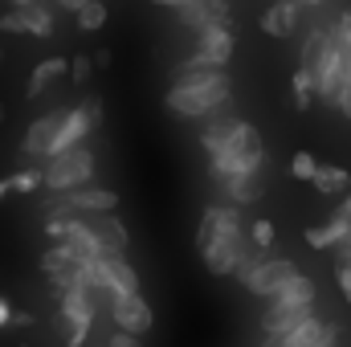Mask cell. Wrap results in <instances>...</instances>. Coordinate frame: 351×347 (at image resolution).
Here are the masks:
<instances>
[{
	"label": "cell",
	"mask_w": 351,
	"mask_h": 347,
	"mask_svg": "<svg viewBox=\"0 0 351 347\" xmlns=\"http://www.w3.org/2000/svg\"><path fill=\"white\" fill-rule=\"evenodd\" d=\"M196 250L204 254L208 274H217V278L233 274L241 254L250 250V233L241 225V213L233 204H208L200 217V229H196Z\"/></svg>",
	"instance_id": "6da1fadb"
},
{
	"label": "cell",
	"mask_w": 351,
	"mask_h": 347,
	"mask_svg": "<svg viewBox=\"0 0 351 347\" xmlns=\"http://www.w3.org/2000/svg\"><path fill=\"white\" fill-rule=\"evenodd\" d=\"M164 102L180 119H204L229 102V78L225 70H176V82L164 94Z\"/></svg>",
	"instance_id": "7a4b0ae2"
},
{
	"label": "cell",
	"mask_w": 351,
	"mask_h": 347,
	"mask_svg": "<svg viewBox=\"0 0 351 347\" xmlns=\"http://www.w3.org/2000/svg\"><path fill=\"white\" fill-rule=\"evenodd\" d=\"M306 319H315V282H311L306 274H294V278L269 298V311L262 315V331L274 335V331H282V327H290V323H306Z\"/></svg>",
	"instance_id": "3957f363"
},
{
	"label": "cell",
	"mask_w": 351,
	"mask_h": 347,
	"mask_svg": "<svg viewBox=\"0 0 351 347\" xmlns=\"http://www.w3.org/2000/svg\"><path fill=\"white\" fill-rule=\"evenodd\" d=\"M90 176H94V152L82 143V147H70V152L53 156V160L41 168V184L66 196V192H74V188H86Z\"/></svg>",
	"instance_id": "277c9868"
},
{
	"label": "cell",
	"mask_w": 351,
	"mask_h": 347,
	"mask_svg": "<svg viewBox=\"0 0 351 347\" xmlns=\"http://www.w3.org/2000/svg\"><path fill=\"white\" fill-rule=\"evenodd\" d=\"M229 58H233V33L229 29H204V33H196L192 58H184L176 70H225Z\"/></svg>",
	"instance_id": "5b68a950"
},
{
	"label": "cell",
	"mask_w": 351,
	"mask_h": 347,
	"mask_svg": "<svg viewBox=\"0 0 351 347\" xmlns=\"http://www.w3.org/2000/svg\"><path fill=\"white\" fill-rule=\"evenodd\" d=\"M335 339H339V327L335 323H323L315 315L306 323H290V327L265 335V347H335Z\"/></svg>",
	"instance_id": "8992f818"
},
{
	"label": "cell",
	"mask_w": 351,
	"mask_h": 347,
	"mask_svg": "<svg viewBox=\"0 0 351 347\" xmlns=\"http://www.w3.org/2000/svg\"><path fill=\"white\" fill-rule=\"evenodd\" d=\"M62 319H66V331H70V344L66 347H82L94 327V294L74 286V290H62Z\"/></svg>",
	"instance_id": "52a82bcc"
},
{
	"label": "cell",
	"mask_w": 351,
	"mask_h": 347,
	"mask_svg": "<svg viewBox=\"0 0 351 347\" xmlns=\"http://www.w3.org/2000/svg\"><path fill=\"white\" fill-rule=\"evenodd\" d=\"M110 319H114V327H119V331H127V335H135V339H143V335L152 331V323H156L152 307H147L139 294L110 298Z\"/></svg>",
	"instance_id": "ba28073f"
},
{
	"label": "cell",
	"mask_w": 351,
	"mask_h": 347,
	"mask_svg": "<svg viewBox=\"0 0 351 347\" xmlns=\"http://www.w3.org/2000/svg\"><path fill=\"white\" fill-rule=\"evenodd\" d=\"M62 119H66V110H49V115L33 119V127L25 131L21 152H25L29 160H49V156H53V143H58V131H62Z\"/></svg>",
	"instance_id": "9c48e42d"
},
{
	"label": "cell",
	"mask_w": 351,
	"mask_h": 347,
	"mask_svg": "<svg viewBox=\"0 0 351 347\" xmlns=\"http://www.w3.org/2000/svg\"><path fill=\"white\" fill-rule=\"evenodd\" d=\"M176 21L192 33H204V29H229V4L225 0H192L184 8H176Z\"/></svg>",
	"instance_id": "30bf717a"
},
{
	"label": "cell",
	"mask_w": 351,
	"mask_h": 347,
	"mask_svg": "<svg viewBox=\"0 0 351 347\" xmlns=\"http://www.w3.org/2000/svg\"><path fill=\"white\" fill-rule=\"evenodd\" d=\"M66 213H74V217H98V213H114L119 208V192H110V188H74V192H66L62 200H58Z\"/></svg>",
	"instance_id": "8fae6325"
},
{
	"label": "cell",
	"mask_w": 351,
	"mask_h": 347,
	"mask_svg": "<svg viewBox=\"0 0 351 347\" xmlns=\"http://www.w3.org/2000/svg\"><path fill=\"white\" fill-rule=\"evenodd\" d=\"M294 274H298V270H294L290 258H262V265L254 270V278L245 282V290H250V294H262V298H274Z\"/></svg>",
	"instance_id": "7c38bea8"
},
{
	"label": "cell",
	"mask_w": 351,
	"mask_h": 347,
	"mask_svg": "<svg viewBox=\"0 0 351 347\" xmlns=\"http://www.w3.org/2000/svg\"><path fill=\"white\" fill-rule=\"evenodd\" d=\"M262 160H265V152H217V156H208V172H213L217 184L233 180V176H258L262 172Z\"/></svg>",
	"instance_id": "4fadbf2b"
},
{
	"label": "cell",
	"mask_w": 351,
	"mask_h": 347,
	"mask_svg": "<svg viewBox=\"0 0 351 347\" xmlns=\"http://www.w3.org/2000/svg\"><path fill=\"white\" fill-rule=\"evenodd\" d=\"M41 270H45V278H49L58 290H74V286H82V282H78V270H82V265L70 258L66 246L45 250V254H41Z\"/></svg>",
	"instance_id": "5bb4252c"
},
{
	"label": "cell",
	"mask_w": 351,
	"mask_h": 347,
	"mask_svg": "<svg viewBox=\"0 0 351 347\" xmlns=\"http://www.w3.org/2000/svg\"><path fill=\"white\" fill-rule=\"evenodd\" d=\"M82 221L94 233V241L102 246V254H123L127 250V225L114 213H98V217H82Z\"/></svg>",
	"instance_id": "9a60e30c"
},
{
	"label": "cell",
	"mask_w": 351,
	"mask_h": 347,
	"mask_svg": "<svg viewBox=\"0 0 351 347\" xmlns=\"http://www.w3.org/2000/svg\"><path fill=\"white\" fill-rule=\"evenodd\" d=\"M298 29V4L294 0H278L262 12V33L269 37H290Z\"/></svg>",
	"instance_id": "2e32d148"
},
{
	"label": "cell",
	"mask_w": 351,
	"mask_h": 347,
	"mask_svg": "<svg viewBox=\"0 0 351 347\" xmlns=\"http://www.w3.org/2000/svg\"><path fill=\"white\" fill-rule=\"evenodd\" d=\"M348 233H351V221H343V217L335 213L327 225H311V229H306V246H311V250H335V246L348 241Z\"/></svg>",
	"instance_id": "e0dca14e"
},
{
	"label": "cell",
	"mask_w": 351,
	"mask_h": 347,
	"mask_svg": "<svg viewBox=\"0 0 351 347\" xmlns=\"http://www.w3.org/2000/svg\"><path fill=\"white\" fill-rule=\"evenodd\" d=\"M62 74H70V62H66V58H45V62L29 74V90H25V94H29V98H37L45 86H53Z\"/></svg>",
	"instance_id": "ac0fdd59"
},
{
	"label": "cell",
	"mask_w": 351,
	"mask_h": 347,
	"mask_svg": "<svg viewBox=\"0 0 351 347\" xmlns=\"http://www.w3.org/2000/svg\"><path fill=\"white\" fill-rule=\"evenodd\" d=\"M221 188H225V196L233 200V208L262 200V180H258V176H233V180H221Z\"/></svg>",
	"instance_id": "d6986e66"
},
{
	"label": "cell",
	"mask_w": 351,
	"mask_h": 347,
	"mask_svg": "<svg viewBox=\"0 0 351 347\" xmlns=\"http://www.w3.org/2000/svg\"><path fill=\"white\" fill-rule=\"evenodd\" d=\"M233 127H237V119H208V123H204V131H200V147H204L208 156H217V152L229 143Z\"/></svg>",
	"instance_id": "ffe728a7"
},
{
	"label": "cell",
	"mask_w": 351,
	"mask_h": 347,
	"mask_svg": "<svg viewBox=\"0 0 351 347\" xmlns=\"http://www.w3.org/2000/svg\"><path fill=\"white\" fill-rule=\"evenodd\" d=\"M323 196H339V192H348L351 188V176L343 172V168H335V164H319V172H315V180H311Z\"/></svg>",
	"instance_id": "44dd1931"
},
{
	"label": "cell",
	"mask_w": 351,
	"mask_h": 347,
	"mask_svg": "<svg viewBox=\"0 0 351 347\" xmlns=\"http://www.w3.org/2000/svg\"><path fill=\"white\" fill-rule=\"evenodd\" d=\"M21 12H25V33H33V37H49V33H53V12H49L45 4L33 0V4H25Z\"/></svg>",
	"instance_id": "7402d4cb"
},
{
	"label": "cell",
	"mask_w": 351,
	"mask_h": 347,
	"mask_svg": "<svg viewBox=\"0 0 351 347\" xmlns=\"http://www.w3.org/2000/svg\"><path fill=\"white\" fill-rule=\"evenodd\" d=\"M290 94H294V106L298 110H311V102H315V82H311V70H294V78H290Z\"/></svg>",
	"instance_id": "603a6c76"
},
{
	"label": "cell",
	"mask_w": 351,
	"mask_h": 347,
	"mask_svg": "<svg viewBox=\"0 0 351 347\" xmlns=\"http://www.w3.org/2000/svg\"><path fill=\"white\" fill-rule=\"evenodd\" d=\"M102 25H106V4H102V0H90L86 8L78 12V29H82V33H98Z\"/></svg>",
	"instance_id": "cb8c5ba5"
},
{
	"label": "cell",
	"mask_w": 351,
	"mask_h": 347,
	"mask_svg": "<svg viewBox=\"0 0 351 347\" xmlns=\"http://www.w3.org/2000/svg\"><path fill=\"white\" fill-rule=\"evenodd\" d=\"M250 246H254V250H269V246H274V221L258 217V221L250 225Z\"/></svg>",
	"instance_id": "d4e9b609"
},
{
	"label": "cell",
	"mask_w": 351,
	"mask_h": 347,
	"mask_svg": "<svg viewBox=\"0 0 351 347\" xmlns=\"http://www.w3.org/2000/svg\"><path fill=\"white\" fill-rule=\"evenodd\" d=\"M315 172H319V160H315L311 152H298V156L290 160V176H294V180H315Z\"/></svg>",
	"instance_id": "484cf974"
},
{
	"label": "cell",
	"mask_w": 351,
	"mask_h": 347,
	"mask_svg": "<svg viewBox=\"0 0 351 347\" xmlns=\"http://www.w3.org/2000/svg\"><path fill=\"white\" fill-rule=\"evenodd\" d=\"M8 184H12V192H37L41 188V168H25V172L8 176Z\"/></svg>",
	"instance_id": "4316f807"
},
{
	"label": "cell",
	"mask_w": 351,
	"mask_h": 347,
	"mask_svg": "<svg viewBox=\"0 0 351 347\" xmlns=\"http://www.w3.org/2000/svg\"><path fill=\"white\" fill-rule=\"evenodd\" d=\"M90 74H94V62H90L86 53H78V58L70 62V78H74L78 86H86V82H90Z\"/></svg>",
	"instance_id": "83f0119b"
},
{
	"label": "cell",
	"mask_w": 351,
	"mask_h": 347,
	"mask_svg": "<svg viewBox=\"0 0 351 347\" xmlns=\"http://www.w3.org/2000/svg\"><path fill=\"white\" fill-rule=\"evenodd\" d=\"M0 29H4V33H25V12H21V8H8V12L0 16Z\"/></svg>",
	"instance_id": "f1b7e54d"
},
{
	"label": "cell",
	"mask_w": 351,
	"mask_h": 347,
	"mask_svg": "<svg viewBox=\"0 0 351 347\" xmlns=\"http://www.w3.org/2000/svg\"><path fill=\"white\" fill-rule=\"evenodd\" d=\"M335 278H339V290H343V298L351 307V261H335Z\"/></svg>",
	"instance_id": "f546056e"
},
{
	"label": "cell",
	"mask_w": 351,
	"mask_h": 347,
	"mask_svg": "<svg viewBox=\"0 0 351 347\" xmlns=\"http://www.w3.org/2000/svg\"><path fill=\"white\" fill-rule=\"evenodd\" d=\"M102 347H143V339H135V335H127V331H110Z\"/></svg>",
	"instance_id": "4dcf8cb0"
},
{
	"label": "cell",
	"mask_w": 351,
	"mask_h": 347,
	"mask_svg": "<svg viewBox=\"0 0 351 347\" xmlns=\"http://www.w3.org/2000/svg\"><path fill=\"white\" fill-rule=\"evenodd\" d=\"M90 62H94L98 70H110V62H114V58H110V49H98V53H94Z\"/></svg>",
	"instance_id": "1f68e13d"
},
{
	"label": "cell",
	"mask_w": 351,
	"mask_h": 347,
	"mask_svg": "<svg viewBox=\"0 0 351 347\" xmlns=\"http://www.w3.org/2000/svg\"><path fill=\"white\" fill-rule=\"evenodd\" d=\"M12 323V307H8V298H0V327H8Z\"/></svg>",
	"instance_id": "d6a6232c"
},
{
	"label": "cell",
	"mask_w": 351,
	"mask_h": 347,
	"mask_svg": "<svg viewBox=\"0 0 351 347\" xmlns=\"http://www.w3.org/2000/svg\"><path fill=\"white\" fill-rule=\"evenodd\" d=\"M58 4H62V8H70V12H74V16H78V12H82V8H86L90 0H58Z\"/></svg>",
	"instance_id": "836d02e7"
},
{
	"label": "cell",
	"mask_w": 351,
	"mask_h": 347,
	"mask_svg": "<svg viewBox=\"0 0 351 347\" xmlns=\"http://www.w3.org/2000/svg\"><path fill=\"white\" fill-rule=\"evenodd\" d=\"M335 254H339V261H351V233H348V241H343V246H335Z\"/></svg>",
	"instance_id": "e575fe53"
},
{
	"label": "cell",
	"mask_w": 351,
	"mask_h": 347,
	"mask_svg": "<svg viewBox=\"0 0 351 347\" xmlns=\"http://www.w3.org/2000/svg\"><path fill=\"white\" fill-rule=\"evenodd\" d=\"M339 217H343V221H351V196L343 200V204H339Z\"/></svg>",
	"instance_id": "d590c367"
},
{
	"label": "cell",
	"mask_w": 351,
	"mask_h": 347,
	"mask_svg": "<svg viewBox=\"0 0 351 347\" xmlns=\"http://www.w3.org/2000/svg\"><path fill=\"white\" fill-rule=\"evenodd\" d=\"M152 4H172V8H184V4H192V0H152Z\"/></svg>",
	"instance_id": "8d00e7d4"
},
{
	"label": "cell",
	"mask_w": 351,
	"mask_h": 347,
	"mask_svg": "<svg viewBox=\"0 0 351 347\" xmlns=\"http://www.w3.org/2000/svg\"><path fill=\"white\" fill-rule=\"evenodd\" d=\"M8 192H12V184H8V180H0V200H4Z\"/></svg>",
	"instance_id": "74e56055"
},
{
	"label": "cell",
	"mask_w": 351,
	"mask_h": 347,
	"mask_svg": "<svg viewBox=\"0 0 351 347\" xmlns=\"http://www.w3.org/2000/svg\"><path fill=\"white\" fill-rule=\"evenodd\" d=\"M8 4H12V8H25V4H33V0H8Z\"/></svg>",
	"instance_id": "f35d334b"
},
{
	"label": "cell",
	"mask_w": 351,
	"mask_h": 347,
	"mask_svg": "<svg viewBox=\"0 0 351 347\" xmlns=\"http://www.w3.org/2000/svg\"><path fill=\"white\" fill-rule=\"evenodd\" d=\"M294 4H323V0H294Z\"/></svg>",
	"instance_id": "ab89813d"
},
{
	"label": "cell",
	"mask_w": 351,
	"mask_h": 347,
	"mask_svg": "<svg viewBox=\"0 0 351 347\" xmlns=\"http://www.w3.org/2000/svg\"><path fill=\"white\" fill-rule=\"evenodd\" d=\"M0 123H4V102H0Z\"/></svg>",
	"instance_id": "60d3db41"
}]
</instances>
